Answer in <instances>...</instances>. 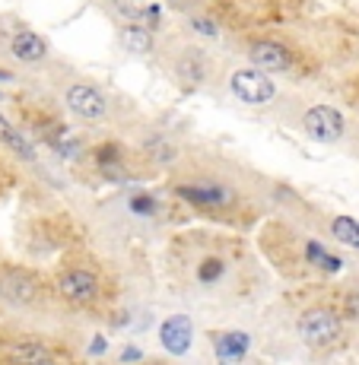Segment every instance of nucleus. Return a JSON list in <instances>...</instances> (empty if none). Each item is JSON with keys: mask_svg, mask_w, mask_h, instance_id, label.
Here are the masks:
<instances>
[{"mask_svg": "<svg viewBox=\"0 0 359 365\" xmlns=\"http://www.w3.org/2000/svg\"><path fill=\"white\" fill-rule=\"evenodd\" d=\"M232 93L248 105H264L273 99L277 86H273L270 76H264L261 70H238V73H232Z\"/></svg>", "mask_w": 359, "mask_h": 365, "instance_id": "f257e3e1", "label": "nucleus"}, {"mask_svg": "<svg viewBox=\"0 0 359 365\" xmlns=\"http://www.w3.org/2000/svg\"><path fill=\"white\" fill-rule=\"evenodd\" d=\"M299 334H302V340L312 343V346H328V343L337 340V334H340V318H337L334 312L315 308V312H308L305 318L299 321Z\"/></svg>", "mask_w": 359, "mask_h": 365, "instance_id": "f03ea898", "label": "nucleus"}, {"mask_svg": "<svg viewBox=\"0 0 359 365\" xmlns=\"http://www.w3.org/2000/svg\"><path fill=\"white\" fill-rule=\"evenodd\" d=\"M305 130L312 133L321 143H330V140H340L343 133V115L330 105H315V108L305 111Z\"/></svg>", "mask_w": 359, "mask_h": 365, "instance_id": "7ed1b4c3", "label": "nucleus"}, {"mask_svg": "<svg viewBox=\"0 0 359 365\" xmlns=\"http://www.w3.org/2000/svg\"><path fill=\"white\" fill-rule=\"evenodd\" d=\"M67 108L74 111L76 118H83V121H98V118H105L102 93L86 86V83H76V86L67 89Z\"/></svg>", "mask_w": 359, "mask_h": 365, "instance_id": "20e7f679", "label": "nucleus"}, {"mask_svg": "<svg viewBox=\"0 0 359 365\" xmlns=\"http://www.w3.org/2000/svg\"><path fill=\"white\" fill-rule=\"evenodd\" d=\"M159 340H163L166 353L172 356H185L191 349V340H194V327H191V318L185 314H172L163 327H159Z\"/></svg>", "mask_w": 359, "mask_h": 365, "instance_id": "39448f33", "label": "nucleus"}, {"mask_svg": "<svg viewBox=\"0 0 359 365\" xmlns=\"http://www.w3.org/2000/svg\"><path fill=\"white\" fill-rule=\"evenodd\" d=\"M58 289H61V296H64L67 302L83 305V302H93L96 299L98 283H96L93 273H86V270H67L64 277L58 279Z\"/></svg>", "mask_w": 359, "mask_h": 365, "instance_id": "423d86ee", "label": "nucleus"}, {"mask_svg": "<svg viewBox=\"0 0 359 365\" xmlns=\"http://www.w3.org/2000/svg\"><path fill=\"white\" fill-rule=\"evenodd\" d=\"M175 194L197 203V207H226V203H232V191L223 185H178Z\"/></svg>", "mask_w": 359, "mask_h": 365, "instance_id": "0eeeda50", "label": "nucleus"}, {"mask_svg": "<svg viewBox=\"0 0 359 365\" xmlns=\"http://www.w3.org/2000/svg\"><path fill=\"white\" fill-rule=\"evenodd\" d=\"M251 61H255V67L264 70H286L293 64V54L280 41H255L251 45Z\"/></svg>", "mask_w": 359, "mask_h": 365, "instance_id": "6e6552de", "label": "nucleus"}, {"mask_svg": "<svg viewBox=\"0 0 359 365\" xmlns=\"http://www.w3.org/2000/svg\"><path fill=\"white\" fill-rule=\"evenodd\" d=\"M0 296L16 302V305H29L39 296V286H35L32 277H26V273H6L4 279H0Z\"/></svg>", "mask_w": 359, "mask_h": 365, "instance_id": "1a4fd4ad", "label": "nucleus"}, {"mask_svg": "<svg viewBox=\"0 0 359 365\" xmlns=\"http://www.w3.org/2000/svg\"><path fill=\"white\" fill-rule=\"evenodd\" d=\"M251 346V336L242 334V331H232V334H223L216 340V359L220 362H238Z\"/></svg>", "mask_w": 359, "mask_h": 365, "instance_id": "9d476101", "label": "nucleus"}, {"mask_svg": "<svg viewBox=\"0 0 359 365\" xmlns=\"http://www.w3.org/2000/svg\"><path fill=\"white\" fill-rule=\"evenodd\" d=\"M45 51H48L45 41H41L35 32H19L16 38H13V54H16L19 61H41Z\"/></svg>", "mask_w": 359, "mask_h": 365, "instance_id": "9b49d317", "label": "nucleus"}, {"mask_svg": "<svg viewBox=\"0 0 359 365\" xmlns=\"http://www.w3.org/2000/svg\"><path fill=\"white\" fill-rule=\"evenodd\" d=\"M0 140H4V143L10 146L13 153H19V156H23V159H29V163H35V150L29 146V140H26V137H19V130L13 128V124L6 121L4 115H0Z\"/></svg>", "mask_w": 359, "mask_h": 365, "instance_id": "f8f14e48", "label": "nucleus"}, {"mask_svg": "<svg viewBox=\"0 0 359 365\" xmlns=\"http://www.w3.org/2000/svg\"><path fill=\"white\" fill-rule=\"evenodd\" d=\"M121 41H124V48L133 54H146L153 48V35L143 29V26H128V29L121 32Z\"/></svg>", "mask_w": 359, "mask_h": 365, "instance_id": "ddd939ff", "label": "nucleus"}, {"mask_svg": "<svg viewBox=\"0 0 359 365\" xmlns=\"http://www.w3.org/2000/svg\"><path fill=\"white\" fill-rule=\"evenodd\" d=\"M305 255H308V261H312L315 267H321V270H328V273H337V270H340V257L330 255V251H325L318 242H308V245H305Z\"/></svg>", "mask_w": 359, "mask_h": 365, "instance_id": "4468645a", "label": "nucleus"}, {"mask_svg": "<svg viewBox=\"0 0 359 365\" xmlns=\"http://www.w3.org/2000/svg\"><path fill=\"white\" fill-rule=\"evenodd\" d=\"M334 238L343 245H350V248H359V222L350 220V216H337L334 220Z\"/></svg>", "mask_w": 359, "mask_h": 365, "instance_id": "2eb2a0df", "label": "nucleus"}, {"mask_svg": "<svg viewBox=\"0 0 359 365\" xmlns=\"http://www.w3.org/2000/svg\"><path fill=\"white\" fill-rule=\"evenodd\" d=\"M96 159H98V168L102 172H108V175H121V146L118 143H105V146H98V153H96Z\"/></svg>", "mask_w": 359, "mask_h": 365, "instance_id": "dca6fc26", "label": "nucleus"}, {"mask_svg": "<svg viewBox=\"0 0 359 365\" xmlns=\"http://www.w3.org/2000/svg\"><path fill=\"white\" fill-rule=\"evenodd\" d=\"M13 359H26V362H48V359H51V353H48L45 346H39V343H23V346L13 349Z\"/></svg>", "mask_w": 359, "mask_h": 365, "instance_id": "f3484780", "label": "nucleus"}, {"mask_svg": "<svg viewBox=\"0 0 359 365\" xmlns=\"http://www.w3.org/2000/svg\"><path fill=\"white\" fill-rule=\"evenodd\" d=\"M197 61H201V54H197V51H188V54H185V61L178 64L181 76H185L188 83H197V80L203 76V64H197Z\"/></svg>", "mask_w": 359, "mask_h": 365, "instance_id": "a211bd4d", "label": "nucleus"}, {"mask_svg": "<svg viewBox=\"0 0 359 365\" xmlns=\"http://www.w3.org/2000/svg\"><path fill=\"white\" fill-rule=\"evenodd\" d=\"M223 270H226V264H223L220 257H207V261L197 267V277H201L203 283H213V279L223 277Z\"/></svg>", "mask_w": 359, "mask_h": 365, "instance_id": "6ab92c4d", "label": "nucleus"}, {"mask_svg": "<svg viewBox=\"0 0 359 365\" xmlns=\"http://www.w3.org/2000/svg\"><path fill=\"white\" fill-rule=\"evenodd\" d=\"M131 210H133V213H140V216L153 213V197H146V194H137V197L131 200Z\"/></svg>", "mask_w": 359, "mask_h": 365, "instance_id": "aec40b11", "label": "nucleus"}, {"mask_svg": "<svg viewBox=\"0 0 359 365\" xmlns=\"http://www.w3.org/2000/svg\"><path fill=\"white\" fill-rule=\"evenodd\" d=\"M143 19L146 23H159V6L153 4V6H143Z\"/></svg>", "mask_w": 359, "mask_h": 365, "instance_id": "412c9836", "label": "nucleus"}, {"mask_svg": "<svg viewBox=\"0 0 359 365\" xmlns=\"http://www.w3.org/2000/svg\"><path fill=\"white\" fill-rule=\"evenodd\" d=\"M105 346H108V343H105L102 336H96V340H93V346H89V353L98 356V353H105Z\"/></svg>", "mask_w": 359, "mask_h": 365, "instance_id": "4be33fe9", "label": "nucleus"}, {"mask_svg": "<svg viewBox=\"0 0 359 365\" xmlns=\"http://www.w3.org/2000/svg\"><path fill=\"white\" fill-rule=\"evenodd\" d=\"M194 29H197V32H203V35H216L213 26H210V23H203V19H197V23H194Z\"/></svg>", "mask_w": 359, "mask_h": 365, "instance_id": "5701e85b", "label": "nucleus"}, {"mask_svg": "<svg viewBox=\"0 0 359 365\" xmlns=\"http://www.w3.org/2000/svg\"><path fill=\"white\" fill-rule=\"evenodd\" d=\"M121 359H124V362H137V359H140V349H133V346H131V349H124Z\"/></svg>", "mask_w": 359, "mask_h": 365, "instance_id": "b1692460", "label": "nucleus"}]
</instances>
